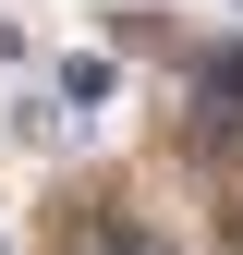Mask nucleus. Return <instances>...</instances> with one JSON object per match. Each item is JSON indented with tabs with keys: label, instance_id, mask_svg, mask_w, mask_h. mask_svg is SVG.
Listing matches in <instances>:
<instances>
[{
	"label": "nucleus",
	"instance_id": "2",
	"mask_svg": "<svg viewBox=\"0 0 243 255\" xmlns=\"http://www.w3.org/2000/svg\"><path fill=\"white\" fill-rule=\"evenodd\" d=\"M61 255H158V243H146L134 219H110V207H73L61 219Z\"/></svg>",
	"mask_w": 243,
	"mask_h": 255
},
{
	"label": "nucleus",
	"instance_id": "1",
	"mask_svg": "<svg viewBox=\"0 0 243 255\" xmlns=\"http://www.w3.org/2000/svg\"><path fill=\"white\" fill-rule=\"evenodd\" d=\"M182 134L207 158H243V49H195V85H182Z\"/></svg>",
	"mask_w": 243,
	"mask_h": 255
},
{
	"label": "nucleus",
	"instance_id": "3",
	"mask_svg": "<svg viewBox=\"0 0 243 255\" xmlns=\"http://www.w3.org/2000/svg\"><path fill=\"white\" fill-rule=\"evenodd\" d=\"M61 98L98 110V98H110V49H73V61H61Z\"/></svg>",
	"mask_w": 243,
	"mask_h": 255
}]
</instances>
